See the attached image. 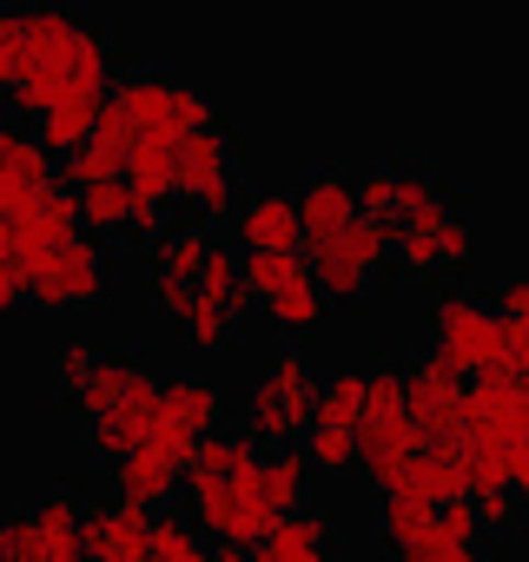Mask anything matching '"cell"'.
Wrapping results in <instances>:
<instances>
[{
	"label": "cell",
	"mask_w": 529,
	"mask_h": 562,
	"mask_svg": "<svg viewBox=\"0 0 529 562\" xmlns=\"http://www.w3.org/2000/svg\"><path fill=\"white\" fill-rule=\"evenodd\" d=\"M113 93V47L60 0H27V34L8 106L41 120L60 100H106Z\"/></svg>",
	"instance_id": "1"
},
{
	"label": "cell",
	"mask_w": 529,
	"mask_h": 562,
	"mask_svg": "<svg viewBox=\"0 0 529 562\" xmlns=\"http://www.w3.org/2000/svg\"><path fill=\"white\" fill-rule=\"evenodd\" d=\"M159 378L139 364V358H106L87 371V384L67 397L80 417H87V457L93 463H120L126 450H139L159 424Z\"/></svg>",
	"instance_id": "2"
},
{
	"label": "cell",
	"mask_w": 529,
	"mask_h": 562,
	"mask_svg": "<svg viewBox=\"0 0 529 562\" xmlns=\"http://www.w3.org/2000/svg\"><path fill=\"white\" fill-rule=\"evenodd\" d=\"M312 417H318V371L305 364V351H279L238 397V430L258 437L264 450L305 443Z\"/></svg>",
	"instance_id": "3"
},
{
	"label": "cell",
	"mask_w": 529,
	"mask_h": 562,
	"mask_svg": "<svg viewBox=\"0 0 529 562\" xmlns=\"http://www.w3.org/2000/svg\"><path fill=\"white\" fill-rule=\"evenodd\" d=\"M185 509L205 536L232 542V549H258L264 536H272V522L285 516L272 483H264V457L238 476H185Z\"/></svg>",
	"instance_id": "4"
},
{
	"label": "cell",
	"mask_w": 529,
	"mask_h": 562,
	"mask_svg": "<svg viewBox=\"0 0 529 562\" xmlns=\"http://www.w3.org/2000/svg\"><path fill=\"white\" fill-rule=\"evenodd\" d=\"M424 450L417 424H410V404H404V371L397 364H378L364 371V411H358V470L371 483H391L410 457Z\"/></svg>",
	"instance_id": "5"
},
{
	"label": "cell",
	"mask_w": 529,
	"mask_h": 562,
	"mask_svg": "<svg viewBox=\"0 0 529 562\" xmlns=\"http://www.w3.org/2000/svg\"><path fill=\"white\" fill-rule=\"evenodd\" d=\"M245 292L285 338H305L325 325V285L305 251H245Z\"/></svg>",
	"instance_id": "6"
},
{
	"label": "cell",
	"mask_w": 529,
	"mask_h": 562,
	"mask_svg": "<svg viewBox=\"0 0 529 562\" xmlns=\"http://www.w3.org/2000/svg\"><path fill=\"white\" fill-rule=\"evenodd\" d=\"M106 292H113V265L93 232H74L67 245L41 251L27 265V305H41V312H93Z\"/></svg>",
	"instance_id": "7"
},
{
	"label": "cell",
	"mask_w": 529,
	"mask_h": 562,
	"mask_svg": "<svg viewBox=\"0 0 529 562\" xmlns=\"http://www.w3.org/2000/svg\"><path fill=\"white\" fill-rule=\"evenodd\" d=\"M430 351H437L450 371H463V378L509 371V331H503L496 299L443 292V299H437V338H430Z\"/></svg>",
	"instance_id": "8"
},
{
	"label": "cell",
	"mask_w": 529,
	"mask_h": 562,
	"mask_svg": "<svg viewBox=\"0 0 529 562\" xmlns=\"http://www.w3.org/2000/svg\"><path fill=\"white\" fill-rule=\"evenodd\" d=\"M391 245H397V232H391L384 218L358 212L345 232H331V238L305 245V258H312V271H318V285H325V299H331V305H358V299L378 285V271H384Z\"/></svg>",
	"instance_id": "9"
},
{
	"label": "cell",
	"mask_w": 529,
	"mask_h": 562,
	"mask_svg": "<svg viewBox=\"0 0 529 562\" xmlns=\"http://www.w3.org/2000/svg\"><path fill=\"white\" fill-rule=\"evenodd\" d=\"M106 100L126 113L133 133H179V139H185L192 126H212L205 93L185 87V80H172V74H120Z\"/></svg>",
	"instance_id": "10"
},
{
	"label": "cell",
	"mask_w": 529,
	"mask_h": 562,
	"mask_svg": "<svg viewBox=\"0 0 529 562\" xmlns=\"http://www.w3.org/2000/svg\"><path fill=\"white\" fill-rule=\"evenodd\" d=\"M179 199L192 218H232L238 212V172H232V139L218 126H192L179 139Z\"/></svg>",
	"instance_id": "11"
},
{
	"label": "cell",
	"mask_w": 529,
	"mask_h": 562,
	"mask_svg": "<svg viewBox=\"0 0 529 562\" xmlns=\"http://www.w3.org/2000/svg\"><path fill=\"white\" fill-rule=\"evenodd\" d=\"M463 391H470L463 371H450L437 351H424L404 371V404H410L424 450H463Z\"/></svg>",
	"instance_id": "12"
},
{
	"label": "cell",
	"mask_w": 529,
	"mask_h": 562,
	"mask_svg": "<svg viewBox=\"0 0 529 562\" xmlns=\"http://www.w3.org/2000/svg\"><path fill=\"white\" fill-rule=\"evenodd\" d=\"M153 522H159V509H139V503H126V496L93 503V509L80 516L87 562H153Z\"/></svg>",
	"instance_id": "13"
},
{
	"label": "cell",
	"mask_w": 529,
	"mask_h": 562,
	"mask_svg": "<svg viewBox=\"0 0 529 562\" xmlns=\"http://www.w3.org/2000/svg\"><path fill=\"white\" fill-rule=\"evenodd\" d=\"M60 172H54V153H47V139L34 133V126H21V120H0V212H27L47 186H54Z\"/></svg>",
	"instance_id": "14"
},
{
	"label": "cell",
	"mask_w": 529,
	"mask_h": 562,
	"mask_svg": "<svg viewBox=\"0 0 529 562\" xmlns=\"http://www.w3.org/2000/svg\"><path fill=\"white\" fill-rule=\"evenodd\" d=\"M470 251H476V238H470V218H457V212L437 218V225H410L391 245V258H397L404 278H450V271L470 265Z\"/></svg>",
	"instance_id": "15"
},
{
	"label": "cell",
	"mask_w": 529,
	"mask_h": 562,
	"mask_svg": "<svg viewBox=\"0 0 529 562\" xmlns=\"http://www.w3.org/2000/svg\"><path fill=\"white\" fill-rule=\"evenodd\" d=\"M483 516H476V496H457L430 516L424 536H410L404 549H391L397 562H483Z\"/></svg>",
	"instance_id": "16"
},
{
	"label": "cell",
	"mask_w": 529,
	"mask_h": 562,
	"mask_svg": "<svg viewBox=\"0 0 529 562\" xmlns=\"http://www.w3.org/2000/svg\"><path fill=\"white\" fill-rule=\"evenodd\" d=\"M232 238H238V251H305L299 192H251V199H238Z\"/></svg>",
	"instance_id": "17"
},
{
	"label": "cell",
	"mask_w": 529,
	"mask_h": 562,
	"mask_svg": "<svg viewBox=\"0 0 529 562\" xmlns=\"http://www.w3.org/2000/svg\"><path fill=\"white\" fill-rule=\"evenodd\" d=\"M133 139H139V133H133V126H126V113L106 100V106H100V126H93L67 159H60V179H67V186L120 179V172H126V159H133Z\"/></svg>",
	"instance_id": "18"
},
{
	"label": "cell",
	"mask_w": 529,
	"mask_h": 562,
	"mask_svg": "<svg viewBox=\"0 0 529 562\" xmlns=\"http://www.w3.org/2000/svg\"><path fill=\"white\" fill-rule=\"evenodd\" d=\"M74 232H87V225H80V192H74L67 179H54L27 212H14V238H21V258H27V265H34L41 251L67 245Z\"/></svg>",
	"instance_id": "19"
},
{
	"label": "cell",
	"mask_w": 529,
	"mask_h": 562,
	"mask_svg": "<svg viewBox=\"0 0 529 562\" xmlns=\"http://www.w3.org/2000/svg\"><path fill=\"white\" fill-rule=\"evenodd\" d=\"M113 490H120L126 503H139V509H166L172 496H185V470H179L172 457H159L153 443H139V450H126V457L113 463Z\"/></svg>",
	"instance_id": "20"
},
{
	"label": "cell",
	"mask_w": 529,
	"mask_h": 562,
	"mask_svg": "<svg viewBox=\"0 0 529 562\" xmlns=\"http://www.w3.org/2000/svg\"><path fill=\"white\" fill-rule=\"evenodd\" d=\"M126 186L139 205H172L179 199V133H139L126 159Z\"/></svg>",
	"instance_id": "21"
},
{
	"label": "cell",
	"mask_w": 529,
	"mask_h": 562,
	"mask_svg": "<svg viewBox=\"0 0 529 562\" xmlns=\"http://www.w3.org/2000/svg\"><path fill=\"white\" fill-rule=\"evenodd\" d=\"M358 212H364V205H358V186H351V179H338V172H312V179H305V192H299L305 245H318V238L345 232Z\"/></svg>",
	"instance_id": "22"
},
{
	"label": "cell",
	"mask_w": 529,
	"mask_h": 562,
	"mask_svg": "<svg viewBox=\"0 0 529 562\" xmlns=\"http://www.w3.org/2000/svg\"><path fill=\"white\" fill-rule=\"evenodd\" d=\"M272 562H331V516L325 509H292V516H279L272 522V536L258 542Z\"/></svg>",
	"instance_id": "23"
},
{
	"label": "cell",
	"mask_w": 529,
	"mask_h": 562,
	"mask_svg": "<svg viewBox=\"0 0 529 562\" xmlns=\"http://www.w3.org/2000/svg\"><path fill=\"white\" fill-rule=\"evenodd\" d=\"M74 192H80V225H87L93 238H120V232L133 225V186H126V172H120V179L74 186Z\"/></svg>",
	"instance_id": "24"
},
{
	"label": "cell",
	"mask_w": 529,
	"mask_h": 562,
	"mask_svg": "<svg viewBox=\"0 0 529 562\" xmlns=\"http://www.w3.org/2000/svg\"><path fill=\"white\" fill-rule=\"evenodd\" d=\"M159 411H166V417H179L185 430L212 437V430H218V417H225V397H218V384H205V378H172V384L159 391Z\"/></svg>",
	"instance_id": "25"
},
{
	"label": "cell",
	"mask_w": 529,
	"mask_h": 562,
	"mask_svg": "<svg viewBox=\"0 0 529 562\" xmlns=\"http://www.w3.org/2000/svg\"><path fill=\"white\" fill-rule=\"evenodd\" d=\"M34 516H41V529H47V562H87V542H80V503H74V490H47L41 503H34Z\"/></svg>",
	"instance_id": "26"
},
{
	"label": "cell",
	"mask_w": 529,
	"mask_h": 562,
	"mask_svg": "<svg viewBox=\"0 0 529 562\" xmlns=\"http://www.w3.org/2000/svg\"><path fill=\"white\" fill-rule=\"evenodd\" d=\"M100 106H106V100H60V106H47V113L34 120V133L47 139V153H54V159H67V153L100 126Z\"/></svg>",
	"instance_id": "27"
},
{
	"label": "cell",
	"mask_w": 529,
	"mask_h": 562,
	"mask_svg": "<svg viewBox=\"0 0 529 562\" xmlns=\"http://www.w3.org/2000/svg\"><path fill=\"white\" fill-rule=\"evenodd\" d=\"M238 318H245L238 305H225V299H205V292H199L179 331H185L199 351H232V338H238Z\"/></svg>",
	"instance_id": "28"
},
{
	"label": "cell",
	"mask_w": 529,
	"mask_h": 562,
	"mask_svg": "<svg viewBox=\"0 0 529 562\" xmlns=\"http://www.w3.org/2000/svg\"><path fill=\"white\" fill-rule=\"evenodd\" d=\"M496 312H503V331H509V371L529 378V278H503Z\"/></svg>",
	"instance_id": "29"
},
{
	"label": "cell",
	"mask_w": 529,
	"mask_h": 562,
	"mask_svg": "<svg viewBox=\"0 0 529 562\" xmlns=\"http://www.w3.org/2000/svg\"><path fill=\"white\" fill-rule=\"evenodd\" d=\"M358 411H364V371H338L318 384V417L325 430H358Z\"/></svg>",
	"instance_id": "30"
},
{
	"label": "cell",
	"mask_w": 529,
	"mask_h": 562,
	"mask_svg": "<svg viewBox=\"0 0 529 562\" xmlns=\"http://www.w3.org/2000/svg\"><path fill=\"white\" fill-rule=\"evenodd\" d=\"M0 562H47V529L34 509H0Z\"/></svg>",
	"instance_id": "31"
},
{
	"label": "cell",
	"mask_w": 529,
	"mask_h": 562,
	"mask_svg": "<svg viewBox=\"0 0 529 562\" xmlns=\"http://www.w3.org/2000/svg\"><path fill=\"white\" fill-rule=\"evenodd\" d=\"M21 305H27V258H21L14 218L0 212V318H14Z\"/></svg>",
	"instance_id": "32"
},
{
	"label": "cell",
	"mask_w": 529,
	"mask_h": 562,
	"mask_svg": "<svg viewBox=\"0 0 529 562\" xmlns=\"http://www.w3.org/2000/svg\"><path fill=\"white\" fill-rule=\"evenodd\" d=\"M305 457H312L318 476H338V470L358 463V430H325V424H312V430H305Z\"/></svg>",
	"instance_id": "33"
},
{
	"label": "cell",
	"mask_w": 529,
	"mask_h": 562,
	"mask_svg": "<svg viewBox=\"0 0 529 562\" xmlns=\"http://www.w3.org/2000/svg\"><path fill=\"white\" fill-rule=\"evenodd\" d=\"M476 516H483V536H516V529H529V516H522V503H516V483L476 490Z\"/></svg>",
	"instance_id": "34"
},
{
	"label": "cell",
	"mask_w": 529,
	"mask_h": 562,
	"mask_svg": "<svg viewBox=\"0 0 529 562\" xmlns=\"http://www.w3.org/2000/svg\"><path fill=\"white\" fill-rule=\"evenodd\" d=\"M93 364H100V351H93V345H60V351H54V391H60V397H74V391L87 384V371H93Z\"/></svg>",
	"instance_id": "35"
},
{
	"label": "cell",
	"mask_w": 529,
	"mask_h": 562,
	"mask_svg": "<svg viewBox=\"0 0 529 562\" xmlns=\"http://www.w3.org/2000/svg\"><path fill=\"white\" fill-rule=\"evenodd\" d=\"M146 443H153L159 457H172V463L185 470V463H192V450H199V430H185L179 417H166V411H159V424H153V437H146Z\"/></svg>",
	"instance_id": "36"
},
{
	"label": "cell",
	"mask_w": 529,
	"mask_h": 562,
	"mask_svg": "<svg viewBox=\"0 0 529 562\" xmlns=\"http://www.w3.org/2000/svg\"><path fill=\"white\" fill-rule=\"evenodd\" d=\"M391 192H397V166H378V172L358 179V205H364L371 218H391Z\"/></svg>",
	"instance_id": "37"
},
{
	"label": "cell",
	"mask_w": 529,
	"mask_h": 562,
	"mask_svg": "<svg viewBox=\"0 0 529 562\" xmlns=\"http://www.w3.org/2000/svg\"><path fill=\"white\" fill-rule=\"evenodd\" d=\"M509 483H516V503H522V516H529V437H522L516 457H509Z\"/></svg>",
	"instance_id": "38"
},
{
	"label": "cell",
	"mask_w": 529,
	"mask_h": 562,
	"mask_svg": "<svg viewBox=\"0 0 529 562\" xmlns=\"http://www.w3.org/2000/svg\"><path fill=\"white\" fill-rule=\"evenodd\" d=\"M8 93H14V54L0 47V100H8Z\"/></svg>",
	"instance_id": "39"
},
{
	"label": "cell",
	"mask_w": 529,
	"mask_h": 562,
	"mask_svg": "<svg viewBox=\"0 0 529 562\" xmlns=\"http://www.w3.org/2000/svg\"><path fill=\"white\" fill-rule=\"evenodd\" d=\"M258 562H272V555H264V549H258Z\"/></svg>",
	"instance_id": "40"
}]
</instances>
